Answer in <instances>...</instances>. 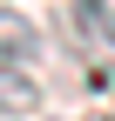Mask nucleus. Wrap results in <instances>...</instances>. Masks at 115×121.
Listing matches in <instances>:
<instances>
[{
    "label": "nucleus",
    "instance_id": "7ed1b4c3",
    "mask_svg": "<svg viewBox=\"0 0 115 121\" xmlns=\"http://www.w3.org/2000/svg\"><path fill=\"white\" fill-rule=\"evenodd\" d=\"M34 108H41L34 74H27V67H0V114H7V121H27Z\"/></svg>",
    "mask_w": 115,
    "mask_h": 121
},
{
    "label": "nucleus",
    "instance_id": "f03ea898",
    "mask_svg": "<svg viewBox=\"0 0 115 121\" xmlns=\"http://www.w3.org/2000/svg\"><path fill=\"white\" fill-rule=\"evenodd\" d=\"M41 60V27L20 7H0V67H34Z\"/></svg>",
    "mask_w": 115,
    "mask_h": 121
},
{
    "label": "nucleus",
    "instance_id": "20e7f679",
    "mask_svg": "<svg viewBox=\"0 0 115 121\" xmlns=\"http://www.w3.org/2000/svg\"><path fill=\"white\" fill-rule=\"evenodd\" d=\"M95 81H102V87H108V94H115V67H95Z\"/></svg>",
    "mask_w": 115,
    "mask_h": 121
},
{
    "label": "nucleus",
    "instance_id": "f257e3e1",
    "mask_svg": "<svg viewBox=\"0 0 115 121\" xmlns=\"http://www.w3.org/2000/svg\"><path fill=\"white\" fill-rule=\"evenodd\" d=\"M68 34L95 67H108L115 60V7L108 0H68Z\"/></svg>",
    "mask_w": 115,
    "mask_h": 121
},
{
    "label": "nucleus",
    "instance_id": "39448f33",
    "mask_svg": "<svg viewBox=\"0 0 115 121\" xmlns=\"http://www.w3.org/2000/svg\"><path fill=\"white\" fill-rule=\"evenodd\" d=\"M81 121H115V114H81Z\"/></svg>",
    "mask_w": 115,
    "mask_h": 121
}]
</instances>
